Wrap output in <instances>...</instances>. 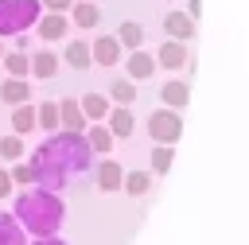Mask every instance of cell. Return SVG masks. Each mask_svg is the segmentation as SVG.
Listing matches in <instances>:
<instances>
[{
    "instance_id": "cell-23",
    "label": "cell",
    "mask_w": 249,
    "mask_h": 245,
    "mask_svg": "<svg viewBox=\"0 0 249 245\" xmlns=\"http://www.w3.org/2000/svg\"><path fill=\"white\" fill-rule=\"evenodd\" d=\"M12 132H16V136L35 132V105H31V101H23V105L12 109Z\"/></svg>"
},
{
    "instance_id": "cell-25",
    "label": "cell",
    "mask_w": 249,
    "mask_h": 245,
    "mask_svg": "<svg viewBox=\"0 0 249 245\" xmlns=\"http://www.w3.org/2000/svg\"><path fill=\"white\" fill-rule=\"evenodd\" d=\"M35 124L43 128V132H58L62 124H58V101H39L35 105Z\"/></svg>"
},
{
    "instance_id": "cell-19",
    "label": "cell",
    "mask_w": 249,
    "mask_h": 245,
    "mask_svg": "<svg viewBox=\"0 0 249 245\" xmlns=\"http://www.w3.org/2000/svg\"><path fill=\"white\" fill-rule=\"evenodd\" d=\"M78 101H82V113H86V121H89V124H93V121H105V117H109V109H113V101H109L105 93H97V89L82 93Z\"/></svg>"
},
{
    "instance_id": "cell-10",
    "label": "cell",
    "mask_w": 249,
    "mask_h": 245,
    "mask_svg": "<svg viewBox=\"0 0 249 245\" xmlns=\"http://www.w3.org/2000/svg\"><path fill=\"white\" fill-rule=\"evenodd\" d=\"M160 101L167 105V109H187L191 105V82H183V78H171V82H163L160 86Z\"/></svg>"
},
{
    "instance_id": "cell-4",
    "label": "cell",
    "mask_w": 249,
    "mask_h": 245,
    "mask_svg": "<svg viewBox=\"0 0 249 245\" xmlns=\"http://www.w3.org/2000/svg\"><path fill=\"white\" fill-rule=\"evenodd\" d=\"M144 128H148V136L156 140V144H175L179 136H183V113L179 109H156V113H148V121H144Z\"/></svg>"
},
{
    "instance_id": "cell-3",
    "label": "cell",
    "mask_w": 249,
    "mask_h": 245,
    "mask_svg": "<svg viewBox=\"0 0 249 245\" xmlns=\"http://www.w3.org/2000/svg\"><path fill=\"white\" fill-rule=\"evenodd\" d=\"M39 16H43L39 0H0V39L23 35L27 27L39 23Z\"/></svg>"
},
{
    "instance_id": "cell-29",
    "label": "cell",
    "mask_w": 249,
    "mask_h": 245,
    "mask_svg": "<svg viewBox=\"0 0 249 245\" xmlns=\"http://www.w3.org/2000/svg\"><path fill=\"white\" fill-rule=\"evenodd\" d=\"M12 183L31 187V183H35V163H31V159H16V167H12Z\"/></svg>"
},
{
    "instance_id": "cell-5",
    "label": "cell",
    "mask_w": 249,
    "mask_h": 245,
    "mask_svg": "<svg viewBox=\"0 0 249 245\" xmlns=\"http://www.w3.org/2000/svg\"><path fill=\"white\" fill-rule=\"evenodd\" d=\"M66 27H70L66 12H43L39 23H35V35H39L43 43H62V39H66Z\"/></svg>"
},
{
    "instance_id": "cell-1",
    "label": "cell",
    "mask_w": 249,
    "mask_h": 245,
    "mask_svg": "<svg viewBox=\"0 0 249 245\" xmlns=\"http://www.w3.org/2000/svg\"><path fill=\"white\" fill-rule=\"evenodd\" d=\"M31 163H35V183L47 187V191H62L74 175H86L89 163H93V152L86 144L82 132H47V140L31 152Z\"/></svg>"
},
{
    "instance_id": "cell-9",
    "label": "cell",
    "mask_w": 249,
    "mask_h": 245,
    "mask_svg": "<svg viewBox=\"0 0 249 245\" xmlns=\"http://www.w3.org/2000/svg\"><path fill=\"white\" fill-rule=\"evenodd\" d=\"M105 124H109L113 140H128V136L136 132V117H132V105H113V109H109V117H105Z\"/></svg>"
},
{
    "instance_id": "cell-20",
    "label": "cell",
    "mask_w": 249,
    "mask_h": 245,
    "mask_svg": "<svg viewBox=\"0 0 249 245\" xmlns=\"http://www.w3.org/2000/svg\"><path fill=\"white\" fill-rule=\"evenodd\" d=\"M0 245H27L23 226H19L16 214H8V210H0Z\"/></svg>"
},
{
    "instance_id": "cell-18",
    "label": "cell",
    "mask_w": 249,
    "mask_h": 245,
    "mask_svg": "<svg viewBox=\"0 0 249 245\" xmlns=\"http://www.w3.org/2000/svg\"><path fill=\"white\" fill-rule=\"evenodd\" d=\"M0 101L4 105H23V101H31V82L27 78H4L0 82Z\"/></svg>"
},
{
    "instance_id": "cell-33",
    "label": "cell",
    "mask_w": 249,
    "mask_h": 245,
    "mask_svg": "<svg viewBox=\"0 0 249 245\" xmlns=\"http://www.w3.org/2000/svg\"><path fill=\"white\" fill-rule=\"evenodd\" d=\"M31 245H66V241H62V237H35Z\"/></svg>"
},
{
    "instance_id": "cell-17",
    "label": "cell",
    "mask_w": 249,
    "mask_h": 245,
    "mask_svg": "<svg viewBox=\"0 0 249 245\" xmlns=\"http://www.w3.org/2000/svg\"><path fill=\"white\" fill-rule=\"evenodd\" d=\"M121 179H124V167L117 163V159H101L97 163V191H105V194H113V191H121Z\"/></svg>"
},
{
    "instance_id": "cell-30",
    "label": "cell",
    "mask_w": 249,
    "mask_h": 245,
    "mask_svg": "<svg viewBox=\"0 0 249 245\" xmlns=\"http://www.w3.org/2000/svg\"><path fill=\"white\" fill-rule=\"evenodd\" d=\"M12 191H16V183H12V171H8V167H0V198H8Z\"/></svg>"
},
{
    "instance_id": "cell-31",
    "label": "cell",
    "mask_w": 249,
    "mask_h": 245,
    "mask_svg": "<svg viewBox=\"0 0 249 245\" xmlns=\"http://www.w3.org/2000/svg\"><path fill=\"white\" fill-rule=\"evenodd\" d=\"M39 4H43L47 12H70V4H74V0H39Z\"/></svg>"
},
{
    "instance_id": "cell-7",
    "label": "cell",
    "mask_w": 249,
    "mask_h": 245,
    "mask_svg": "<svg viewBox=\"0 0 249 245\" xmlns=\"http://www.w3.org/2000/svg\"><path fill=\"white\" fill-rule=\"evenodd\" d=\"M124 74H128L132 82H148V78L156 74V54L144 51V47L128 51V58H124Z\"/></svg>"
},
{
    "instance_id": "cell-16",
    "label": "cell",
    "mask_w": 249,
    "mask_h": 245,
    "mask_svg": "<svg viewBox=\"0 0 249 245\" xmlns=\"http://www.w3.org/2000/svg\"><path fill=\"white\" fill-rule=\"evenodd\" d=\"M82 136H86L89 152H101V156H109V152H113V144H117L105 121H93V124H86V132H82Z\"/></svg>"
},
{
    "instance_id": "cell-15",
    "label": "cell",
    "mask_w": 249,
    "mask_h": 245,
    "mask_svg": "<svg viewBox=\"0 0 249 245\" xmlns=\"http://www.w3.org/2000/svg\"><path fill=\"white\" fill-rule=\"evenodd\" d=\"M62 62L70 70H89L93 66V54H89V43L86 39H66V51H62Z\"/></svg>"
},
{
    "instance_id": "cell-8",
    "label": "cell",
    "mask_w": 249,
    "mask_h": 245,
    "mask_svg": "<svg viewBox=\"0 0 249 245\" xmlns=\"http://www.w3.org/2000/svg\"><path fill=\"white\" fill-rule=\"evenodd\" d=\"M89 54H93L97 66H117L121 54H124V47L117 43V35H97V39L89 43Z\"/></svg>"
},
{
    "instance_id": "cell-2",
    "label": "cell",
    "mask_w": 249,
    "mask_h": 245,
    "mask_svg": "<svg viewBox=\"0 0 249 245\" xmlns=\"http://www.w3.org/2000/svg\"><path fill=\"white\" fill-rule=\"evenodd\" d=\"M12 214L23 226V233H31V237H54L62 229V222H66V202L58 198V191H47V187L31 183V187H23L16 194Z\"/></svg>"
},
{
    "instance_id": "cell-12",
    "label": "cell",
    "mask_w": 249,
    "mask_h": 245,
    "mask_svg": "<svg viewBox=\"0 0 249 245\" xmlns=\"http://www.w3.org/2000/svg\"><path fill=\"white\" fill-rule=\"evenodd\" d=\"M70 23L82 27V31L97 27V23H101V8H97V0H74V4H70Z\"/></svg>"
},
{
    "instance_id": "cell-24",
    "label": "cell",
    "mask_w": 249,
    "mask_h": 245,
    "mask_svg": "<svg viewBox=\"0 0 249 245\" xmlns=\"http://www.w3.org/2000/svg\"><path fill=\"white\" fill-rule=\"evenodd\" d=\"M171 159H175V144H156L152 156H148V171L152 175H167L171 171Z\"/></svg>"
},
{
    "instance_id": "cell-13",
    "label": "cell",
    "mask_w": 249,
    "mask_h": 245,
    "mask_svg": "<svg viewBox=\"0 0 249 245\" xmlns=\"http://www.w3.org/2000/svg\"><path fill=\"white\" fill-rule=\"evenodd\" d=\"M163 31H167V39L191 43V39H195V19H191L187 12H167V16H163Z\"/></svg>"
},
{
    "instance_id": "cell-27",
    "label": "cell",
    "mask_w": 249,
    "mask_h": 245,
    "mask_svg": "<svg viewBox=\"0 0 249 245\" xmlns=\"http://www.w3.org/2000/svg\"><path fill=\"white\" fill-rule=\"evenodd\" d=\"M121 191H128V194H148V191H152V171H124Z\"/></svg>"
},
{
    "instance_id": "cell-14",
    "label": "cell",
    "mask_w": 249,
    "mask_h": 245,
    "mask_svg": "<svg viewBox=\"0 0 249 245\" xmlns=\"http://www.w3.org/2000/svg\"><path fill=\"white\" fill-rule=\"evenodd\" d=\"M58 70H62V54H54V51H47V47L31 54V74H35L39 82H51Z\"/></svg>"
},
{
    "instance_id": "cell-6",
    "label": "cell",
    "mask_w": 249,
    "mask_h": 245,
    "mask_svg": "<svg viewBox=\"0 0 249 245\" xmlns=\"http://www.w3.org/2000/svg\"><path fill=\"white\" fill-rule=\"evenodd\" d=\"M187 62H191L187 43H179V39H163V43H160V51H156V66H163V70H183Z\"/></svg>"
},
{
    "instance_id": "cell-32",
    "label": "cell",
    "mask_w": 249,
    "mask_h": 245,
    "mask_svg": "<svg viewBox=\"0 0 249 245\" xmlns=\"http://www.w3.org/2000/svg\"><path fill=\"white\" fill-rule=\"evenodd\" d=\"M187 16L198 19V16H202V0H187Z\"/></svg>"
},
{
    "instance_id": "cell-34",
    "label": "cell",
    "mask_w": 249,
    "mask_h": 245,
    "mask_svg": "<svg viewBox=\"0 0 249 245\" xmlns=\"http://www.w3.org/2000/svg\"><path fill=\"white\" fill-rule=\"evenodd\" d=\"M0 58H4V39H0Z\"/></svg>"
},
{
    "instance_id": "cell-11",
    "label": "cell",
    "mask_w": 249,
    "mask_h": 245,
    "mask_svg": "<svg viewBox=\"0 0 249 245\" xmlns=\"http://www.w3.org/2000/svg\"><path fill=\"white\" fill-rule=\"evenodd\" d=\"M58 124L66 128V132H86V113H82V101L78 97H62L58 101Z\"/></svg>"
},
{
    "instance_id": "cell-21",
    "label": "cell",
    "mask_w": 249,
    "mask_h": 245,
    "mask_svg": "<svg viewBox=\"0 0 249 245\" xmlns=\"http://www.w3.org/2000/svg\"><path fill=\"white\" fill-rule=\"evenodd\" d=\"M113 35H117V43H121L124 51H136V47H144V27H140L136 19H121V27H117Z\"/></svg>"
},
{
    "instance_id": "cell-26",
    "label": "cell",
    "mask_w": 249,
    "mask_h": 245,
    "mask_svg": "<svg viewBox=\"0 0 249 245\" xmlns=\"http://www.w3.org/2000/svg\"><path fill=\"white\" fill-rule=\"evenodd\" d=\"M4 70H8V78H27L31 74V54L27 51H8L4 54Z\"/></svg>"
},
{
    "instance_id": "cell-28",
    "label": "cell",
    "mask_w": 249,
    "mask_h": 245,
    "mask_svg": "<svg viewBox=\"0 0 249 245\" xmlns=\"http://www.w3.org/2000/svg\"><path fill=\"white\" fill-rule=\"evenodd\" d=\"M0 159H8V163H16V159H23V136H0Z\"/></svg>"
},
{
    "instance_id": "cell-22",
    "label": "cell",
    "mask_w": 249,
    "mask_h": 245,
    "mask_svg": "<svg viewBox=\"0 0 249 245\" xmlns=\"http://www.w3.org/2000/svg\"><path fill=\"white\" fill-rule=\"evenodd\" d=\"M105 97H109L113 105H132V101H136V82H132V78H113Z\"/></svg>"
}]
</instances>
